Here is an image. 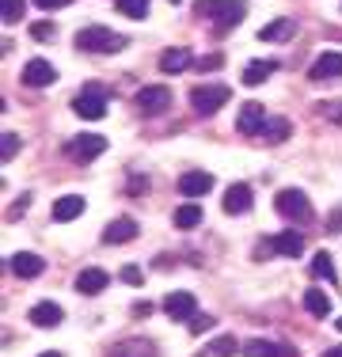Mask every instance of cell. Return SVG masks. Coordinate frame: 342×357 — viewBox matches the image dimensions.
<instances>
[{
  "mask_svg": "<svg viewBox=\"0 0 342 357\" xmlns=\"http://www.w3.org/2000/svg\"><path fill=\"white\" fill-rule=\"evenodd\" d=\"M73 110H76L80 118H88V122L107 118V91H103L99 84H88V88H84L80 96L73 99Z\"/></svg>",
  "mask_w": 342,
  "mask_h": 357,
  "instance_id": "5b68a950",
  "label": "cell"
},
{
  "mask_svg": "<svg viewBox=\"0 0 342 357\" xmlns=\"http://www.w3.org/2000/svg\"><path fill=\"white\" fill-rule=\"evenodd\" d=\"M320 357H342V346H331L327 354H320Z\"/></svg>",
  "mask_w": 342,
  "mask_h": 357,
  "instance_id": "60d3db41",
  "label": "cell"
},
{
  "mask_svg": "<svg viewBox=\"0 0 342 357\" xmlns=\"http://www.w3.org/2000/svg\"><path fill=\"white\" fill-rule=\"evenodd\" d=\"M304 308H308V316H315V319H327L331 316V301H327V293L323 289H304Z\"/></svg>",
  "mask_w": 342,
  "mask_h": 357,
  "instance_id": "cb8c5ba5",
  "label": "cell"
},
{
  "mask_svg": "<svg viewBox=\"0 0 342 357\" xmlns=\"http://www.w3.org/2000/svg\"><path fill=\"white\" fill-rule=\"evenodd\" d=\"M202 225V206L198 202H186V206L175 209V228H183V232H191V228Z\"/></svg>",
  "mask_w": 342,
  "mask_h": 357,
  "instance_id": "484cf974",
  "label": "cell"
},
{
  "mask_svg": "<svg viewBox=\"0 0 342 357\" xmlns=\"http://www.w3.org/2000/svg\"><path fill=\"white\" fill-rule=\"evenodd\" d=\"M236 350H239V346H236L232 335H221V338H213V342H209V354L213 357H232Z\"/></svg>",
  "mask_w": 342,
  "mask_h": 357,
  "instance_id": "f546056e",
  "label": "cell"
},
{
  "mask_svg": "<svg viewBox=\"0 0 342 357\" xmlns=\"http://www.w3.org/2000/svg\"><path fill=\"white\" fill-rule=\"evenodd\" d=\"M107 357H156V346H152L149 338H130V342L114 346Z\"/></svg>",
  "mask_w": 342,
  "mask_h": 357,
  "instance_id": "603a6c76",
  "label": "cell"
},
{
  "mask_svg": "<svg viewBox=\"0 0 342 357\" xmlns=\"http://www.w3.org/2000/svg\"><path fill=\"white\" fill-rule=\"evenodd\" d=\"M323 118H327V122H335V126H342V99L323 103Z\"/></svg>",
  "mask_w": 342,
  "mask_h": 357,
  "instance_id": "d6a6232c",
  "label": "cell"
},
{
  "mask_svg": "<svg viewBox=\"0 0 342 357\" xmlns=\"http://www.w3.org/2000/svg\"><path fill=\"white\" fill-rule=\"evenodd\" d=\"M61 319H65V312H61V304H54V301H38L31 308V323H34V327H57Z\"/></svg>",
  "mask_w": 342,
  "mask_h": 357,
  "instance_id": "ffe728a7",
  "label": "cell"
},
{
  "mask_svg": "<svg viewBox=\"0 0 342 357\" xmlns=\"http://www.w3.org/2000/svg\"><path fill=\"white\" fill-rule=\"evenodd\" d=\"M118 12L130 15V20H144L152 12V0H118Z\"/></svg>",
  "mask_w": 342,
  "mask_h": 357,
  "instance_id": "f1b7e54d",
  "label": "cell"
},
{
  "mask_svg": "<svg viewBox=\"0 0 342 357\" xmlns=\"http://www.w3.org/2000/svg\"><path fill=\"white\" fill-rule=\"evenodd\" d=\"M327 232H342V213H335L327 220Z\"/></svg>",
  "mask_w": 342,
  "mask_h": 357,
  "instance_id": "ab89813d",
  "label": "cell"
},
{
  "mask_svg": "<svg viewBox=\"0 0 342 357\" xmlns=\"http://www.w3.org/2000/svg\"><path fill=\"white\" fill-rule=\"evenodd\" d=\"M15 152H20V137H15L12 130H8V133H4V164L15 156Z\"/></svg>",
  "mask_w": 342,
  "mask_h": 357,
  "instance_id": "836d02e7",
  "label": "cell"
},
{
  "mask_svg": "<svg viewBox=\"0 0 342 357\" xmlns=\"http://www.w3.org/2000/svg\"><path fill=\"white\" fill-rule=\"evenodd\" d=\"M38 357H61V354H54V350H50V354H38Z\"/></svg>",
  "mask_w": 342,
  "mask_h": 357,
  "instance_id": "b9f144b4",
  "label": "cell"
},
{
  "mask_svg": "<svg viewBox=\"0 0 342 357\" xmlns=\"http://www.w3.org/2000/svg\"><path fill=\"white\" fill-rule=\"evenodd\" d=\"M194 12H198L202 20H209L217 31H228L247 15V0H198Z\"/></svg>",
  "mask_w": 342,
  "mask_h": 357,
  "instance_id": "6da1fadb",
  "label": "cell"
},
{
  "mask_svg": "<svg viewBox=\"0 0 342 357\" xmlns=\"http://www.w3.org/2000/svg\"><path fill=\"white\" fill-rule=\"evenodd\" d=\"M289 35H293V20H274V23H267V27L259 31L262 42H285Z\"/></svg>",
  "mask_w": 342,
  "mask_h": 357,
  "instance_id": "4316f807",
  "label": "cell"
},
{
  "mask_svg": "<svg viewBox=\"0 0 342 357\" xmlns=\"http://www.w3.org/2000/svg\"><path fill=\"white\" fill-rule=\"evenodd\" d=\"M278 69H281L278 61H247V69H244V84H247V88H259V84H267Z\"/></svg>",
  "mask_w": 342,
  "mask_h": 357,
  "instance_id": "7402d4cb",
  "label": "cell"
},
{
  "mask_svg": "<svg viewBox=\"0 0 342 357\" xmlns=\"http://www.w3.org/2000/svg\"><path fill=\"white\" fill-rule=\"evenodd\" d=\"M23 8H27V0H4V23H20Z\"/></svg>",
  "mask_w": 342,
  "mask_h": 357,
  "instance_id": "4dcf8cb0",
  "label": "cell"
},
{
  "mask_svg": "<svg viewBox=\"0 0 342 357\" xmlns=\"http://www.w3.org/2000/svg\"><path fill=\"white\" fill-rule=\"evenodd\" d=\"M137 232H141V228H137L133 217H118L103 228V243H110V248H114V243H130V240H137Z\"/></svg>",
  "mask_w": 342,
  "mask_h": 357,
  "instance_id": "9a60e30c",
  "label": "cell"
},
{
  "mask_svg": "<svg viewBox=\"0 0 342 357\" xmlns=\"http://www.w3.org/2000/svg\"><path fill=\"white\" fill-rule=\"evenodd\" d=\"M289 133H293L289 118H267V126H262L259 141H267V144H281V141H289Z\"/></svg>",
  "mask_w": 342,
  "mask_h": 357,
  "instance_id": "d4e9b609",
  "label": "cell"
},
{
  "mask_svg": "<svg viewBox=\"0 0 342 357\" xmlns=\"http://www.w3.org/2000/svg\"><path fill=\"white\" fill-rule=\"evenodd\" d=\"M221 206H225V213H247V209L255 206V194H251V186L247 183H232L225 190V198H221Z\"/></svg>",
  "mask_w": 342,
  "mask_h": 357,
  "instance_id": "4fadbf2b",
  "label": "cell"
},
{
  "mask_svg": "<svg viewBox=\"0 0 342 357\" xmlns=\"http://www.w3.org/2000/svg\"><path fill=\"white\" fill-rule=\"evenodd\" d=\"M84 213V198L80 194H61V198L54 202V220L57 225H68V220H76Z\"/></svg>",
  "mask_w": 342,
  "mask_h": 357,
  "instance_id": "d6986e66",
  "label": "cell"
},
{
  "mask_svg": "<svg viewBox=\"0 0 342 357\" xmlns=\"http://www.w3.org/2000/svg\"><path fill=\"white\" fill-rule=\"evenodd\" d=\"M267 251H270V255H281V259H297V255L304 251V232L285 228V232L270 236V240L259 243V255H255V259H267Z\"/></svg>",
  "mask_w": 342,
  "mask_h": 357,
  "instance_id": "277c9868",
  "label": "cell"
},
{
  "mask_svg": "<svg viewBox=\"0 0 342 357\" xmlns=\"http://www.w3.org/2000/svg\"><path fill=\"white\" fill-rule=\"evenodd\" d=\"M164 312L171 319H191L194 312H198V301H194V293H183V289H175V293L164 296Z\"/></svg>",
  "mask_w": 342,
  "mask_h": 357,
  "instance_id": "5bb4252c",
  "label": "cell"
},
{
  "mask_svg": "<svg viewBox=\"0 0 342 357\" xmlns=\"http://www.w3.org/2000/svg\"><path fill=\"white\" fill-rule=\"evenodd\" d=\"M31 35L38 38V42H46V38H54V23H34L31 27Z\"/></svg>",
  "mask_w": 342,
  "mask_h": 357,
  "instance_id": "e575fe53",
  "label": "cell"
},
{
  "mask_svg": "<svg viewBox=\"0 0 342 357\" xmlns=\"http://www.w3.org/2000/svg\"><path fill=\"white\" fill-rule=\"evenodd\" d=\"M312 274H315V278H327V282L335 285V282H339V270H335V259H331L327 251H320V255H315V259H312Z\"/></svg>",
  "mask_w": 342,
  "mask_h": 357,
  "instance_id": "83f0119b",
  "label": "cell"
},
{
  "mask_svg": "<svg viewBox=\"0 0 342 357\" xmlns=\"http://www.w3.org/2000/svg\"><path fill=\"white\" fill-rule=\"evenodd\" d=\"M239 354H244V357H297L293 346L270 342V338H247V342L239 346Z\"/></svg>",
  "mask_w": 342,
  "mask_h": 357,
  "instance_id": "9c48e42d",
  "label": "cell"
},
{
  "mask_svg": "<svg viewBox=\"0 0 342 357\" xmlns=\"http://www.w3.org/2000/svg\"><path fill=\"white\" fill-rule=\"evenodd\" d=\"M34 8H42V12H57V8H65L68 0H31Z\"/></svg>",
  "mask_w": 342,
  "mask_h": 357,
  "instance_id": "d590c367",
  "label": "cell"
},
{
  "mask_svg": "<svg viewBox=\"0 0 342 357\" xmlns=\"http://www.w3.org/2000/svg\"><path fill=\"white\" fill-rule=\"evenodd\" d=\"M12 274L15 278H38L42 270H46V262H42V255H34V251H20V255H12Z\"/></svg>",
  "mask_w": 342,
  "mask_h": 357,
  "instance_id": "ac0fdd59",
  "label": "cell"
},
{
  "mask_svg": "<svg viewBox=\"0 0 342 357\" xmlns=\"http://www.w3.org/2000/svg\"><path fill=\"white\" fill-rule=\"evenodd\" d=\"M191 61H194V54H191L186 46L164 50V57H160V73H168V76H179V73H183Z\"/></svg>",
  "mask_w": 342,
  "mask_h": 357,
  "instance_id": "44dd1931",
  "label": "cell"
},
{
  "mask_svg": "<svg viewBox=\"0 0 342 357\" xmlns=\"http://www.w3.org/2000/svg\"><path fill=\"white\" fill-rule=\"evenodd\" d=\"M133 103L141 114H149V118H160V114H168V107H171V91L164 88V84H152V88H141L133 96Z\"/></svg>",
  "mask_w": 342,
  "mask_h": 357,
  "instance_id": "52a82bcc",
  "label": "cell"
},
{
  "mask_svg": "<svg viewBox=\"0 0 342 357\" xmlns=\"http://www.w3.org/2000/svg\"><path fill=\"white\" fill-rule=\"evenodd\" d=\"M57 80V69L46 61V57H31L23 65V88H50Z\"/></svg>",
  "mask_w": 342,
  "mask_h": 357,
  "instance_id": "ba28073f",
  "label": "cell"
},
{
  "mask_svg": "<svg viewBox=\"0 0 342 357\" xmlns=\"http://www.w3.org/2000/svg\"><path fill=\"white\" fill-rule=\"evenodd\" d=\"M274 206H278V213L285 220H308L312 217V202H308V194H301L297 186H285V190L274 198Z\"/></svg>",
  "mask_w": 342,
  "mask_h": 357,
  "instance_id": "8992f818",
  "label": "cell"
},
{
  "mask_svg": "<svg viewBox=\"0 0 342 357\" xmlns=\"http://www.w3.org/2000/svg\"><path fill=\"white\" fill-rule=\"evenodd\" d=\"M335 327H339V331H342V316H339V319H335Z\"/></svg>",
  "mask_w": 342,
  "mask_h": 357,
  "instance_id": "7bdbcfd3",
  "label": "cell"
},
{
  "mask_svg": "<svg viewBox=\"0 0 342 357\" xmlns=\"http://www.w3.org/2000/svg\"><path fill=\"white\" fill-rule=\"evenodd\" d=\"M308 76H312L315 84H323V80H339V76H342V54H335V50L320 54V57L312 61V69H308Z\"/></svg>",
  "mask_w": 342,
  "mask_h": 357,
  "instance_id": "7c38bea8",
  "label": "cell"
},
{
  "mask_svg": "<svg viewBox=\"0 0 342 357\" xmlns=\"http://www.w3.org/2000/svg\"><path fill=\"white\" fill-rule=\"evenodd\" d=\"M232 99V91L225 88V84H198V88L191 91V107H194V114H217L221 107Z\"/></svg>",
  "mask_w": 342,
  "mask_h": 357,
  "instance_id": "3957f363",
  "label": "cell"
},
{
  "mask_svg": "<svg viewBox=\"0 0 342 357\" xmlns=\"http://www.w3.org/2000/svg\"><path fill=\"white\" fill-rule=\"evenodd\" d=\"M171 4H183V0H171Z\"/></svg>",
  "mask_w": 342,
  "mask_h": 357,
  "instance_id": "ee69618b",
  "label": "cell"
},
{
  "mask_svg": "<svg viewBox=\"0 0 342 357\" xmlns=\"http://www.w3.org/2000/svg\"><path fill=\"white\" fill-rule=\"evenodd\" d=\"M186 323H191V331H194V335H205V331H209L213 323H217V316H205V312H194V316L186 319Z\"/></svg>",
  "mask_w": 342,
  "mask_h": 357,
  "instance_id": "1f68e13d",
  "label": "cell"
},
{
  "mask_svg": "<svg viewBox=\"0 0 342 357\" xmlns=\"http://www.w3.org/2000/svg\"><path fill=\"white\" fill-rule=\"evenodd\" d=\"M107 285H110V278H107V270H99V266H88V270L76 274V293H84V296H99Z\"/></svg>",
  "mask_w": 342,
  "mask_h": 357,
  "instance_id": "2e32d148",
  "label": "cell"
},
{
  "mask_svg": "<svg viewBox=\"0 0 342 357\" xmlns=\"http://www.w3.org/2000/svg\"><path fill=\"white\" fill-rule=\"evenodd\" d=\"M126 42L130 38L110 31V27H84L76 35V46L88 50V54H118V50H126Z\"/></svg>",
  "mask_w": 342,
  "mask_h": 357,
  "instance_id": "7a4b0ae2",
  "label": "cell"
},
{
  "mask_svg": "<svg viewBox=\"0 0 342 357\" xmlns=\"http://www.w3.org/2000/svg\"><path fill=\"white\" fill-rule=\"evenodd\" d=\"M213 190V175L209 172H183L179 175V194L186 198H202V194Z\"/></svg>",
  "mask_w": 342,
  "mask_h": 357,
  "instance_id": "e0dca14e",
  "label": "cell"
},
{
  "mask_svg": "<svg viewBox=\"0 0 342 357\" xmlns=\"http://www.w3.org/2000/svg\"><path fill=\"white\" fill-rule=\"evenodd\" d=\"M122 282H130V285H141L144 278H141V270H137V266H122Z\"/></svg>",
  "mask_w": 342,
  "mask_h": 357,
  "instance_id": "8d00e7d4",
  "label": "cell"
},
{
  "mask_svg": "<svg viewBox=\"0 0 342 357\" xmlns=\"http://www.w3.org/2000/svg\"><path fill=\"white\" fill-rule=\"evenodd\" d=\"M133 316H137V319L152 316V301H137V304H133Z\"/></svg>",
  "mask_w": 342,
  "mask_h": 357,
  "instance_id": "74e56055",
  "label": "cell"
},
{
  "mask_svg": "<svg viewBox=\"0 0 342 357\" xmlns=\"http://www.w3.org/2000/svg\"><path fill=\"white\" fill-rule=\"evenodd\" d=\"M107 152V141L99 137V133H80L73 144H68V156L73 160H80V164H88V160H96Z\"/></svg>",
  "mask_w": 342,
  "mask_h": 357,
  "instance_id": "30bf717a",
  "label": "cell"
},
{
  "mask_svg": "<svg viewBox=\"0 0 342 357\" xmlns=\"http://www.w3.org/2000/svg\"><path fill=\"white\" fill-rule=\"evenodd\" d=\"M262 126H267V110H262V103H244V107H239V118H236V130L239 133L259 137Z\"/></svg>",
  "mask_w": 342,
  "mask_h": 357,
  "instance_id": "8fae6325",
  "label": "cell"
},
{
  "mask_svg": "<svg viewBox=\"0 0 342 357\" xmlns=\"http://www.w3.org/2000/svg\"><path fill=\"white\" fill-rule=\"evenodd\" d=\"M144 186H149V178H133V183H130V198H137V194H141Z\"/></svg>",
  "mask_w": 342,
  "mask_h": 357,
  "instance_id": "f35d334b",
  "label": "cell"
}]
</instances>
